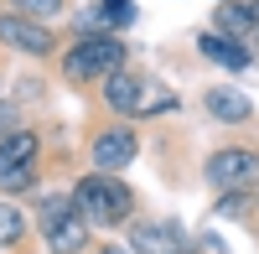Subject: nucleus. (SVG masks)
I'll list each match as a JSON object with an SVG mask.
<instances>
[{"instance_id":"17","label":"nucleus","mask_w":259,"mask_h":254,"mask_svg":"<svg viewBox=\"0 0 259 254\" xmlns=\"http://www.w3.org/2000/svg\"><path fill=\"white\" fill-rule=\"evenodd\" d=\"M244 207H249V192H218V213L223 218H244Z\"/></svg>"},{"instance_id":"18","label":"nucleus","mask_w":259,"mask_h":254,"mask_svg":"<svg viewBox=\"0 0 259 254\" xmlns=\"http://www.w3.org/2000/svg\"><path fill=\"white\" fill-rule=\"evenodd\" d=\"M104 16H109L114 26H130V21H135V6H130V0H109V6L99 11V21H104Z\"/></svg>"},{"instance_id":"2","label":"nucleus","mask_w":259,"mask_h":254,"mask_svg":"<svg viewBox=\"0 0 259 254\" xmlns=\"http://www.w3.org/2000/svg\"><path fill=\"white\" fill-rule=\"evenodd\" d=\"M124 68V41L114 31H83V41L62 57V73H68V83H99Z\"/></svg>"},{"instance_id":"7","label":"nucleus","mask_w":259,"mask_h":254,"mask_svg":"<svg viewBox=\"0 0 259 254\" xmlns=\"http://www.w3.org/2000/svg\"><path fill=\"white\" fill-rule=\"evenodd\" d=\"M197 52L207 62H218V68H228V73H244L249 62H254V47L239 41V36H228V31H202L197 36Z\"/></svg>"},{"instance_id":"16","label":"nucleus","mask_w":259,"mask_h":254,"mask_svg":"<svg viewBox=\"0 0 259 254\" xmlns=\"http://www.w3.org/2000/svg\"><path fill=\"white\" fill-rule=\"evenodd\" d=\"M11 11L31 16V21H47V16H57V11H62V0H11Z\"/></svg>"},{"instance_id":"12","label":"nucleus","mask_w":259,"mask_h":254,"mask_svg":"<svg viewBox=\"0 0 259 254\" xmlns=\"http://www.w3.org/2000/svg\"><path fill=\"white\" fill-rule=\"evenodd\" d=\"M218 26H223L228 36H239V41H249V47H254V21H249L244 6H233V0H228V6H218Z\"/></svg>"},{"instance_id":"1","label":"nucleus","mask_w":259,"mask_h":254,"mask_svg":"<svg viewBox=\"0 0 259 254\" xmlns=\"http://www.w3.org/2000/svg\"><path fill=\"white\" fill-rule=\"evenodd\" d=\"M73 207L83 218H89L94 228H114L130 218V207H135V197H130V187L109 172H89L73 182Z\"/></svg>"},{"instance_id":"6","label":"nucleus","mask_w":259,"mask_h":254,"mask_svg":"<svg viewBox=\"0 0 259 254\" xmlns=\"http://www.w3.org/2000/svg\"><path fill=\"white\" fill-rule=\"evenodd\" d=\"M140 156V135L130 130V124H114V130H104V135H94V145H89V161H94V172H124L130 161Z\"/></svg>"},{"instance_id":"22","label":"nucleus","mask_w":259,"mask_h":254,"mask_svg":"<svg viewBox=\"0 0 259 254\" xmlns=\"http://www.w3.org/2000/svg\"><path fill=\"white\" fill-rule=\"evenodd\" d=\"M177 254H197V249H177Z\"/></svg>"},{"instance_id":"14","label":"nucleus","mask_w":259,"mask_h":254,"mask_svg":"<svg viewBox=\"0 0 259 254\" xmlns=\"http://www.w3.org/2000/svg\"><path fill=\"white\" fill-rule=\"evenodd\" d=\"M36 187V166H0V192L16 197V192H31Z\"/></svg>"},{"instance_id":"4","label":"nucleus","mask_w":259,"mask_h":254,"mask_svg":"<svg viewBox=\"0 0 259 254\" xmlns=\"http://www.w3.org/2000/svg\"><path fill=\"white\" fill-rule=\"evenodd\" d=\"M259 182V151L249 145H223L207 156V187L212 192H254Z\"/></svg>"},{"instance_id":"20","label":"nucleus","mask_w":259,"mask_h":254,"mask_svg":"<svg viewBox=\"0 0 259 254\" xmlns=\"http://www.w3.org/2000/svg\"><path fill=\"white\" fill-rule=\"evenodd\" d=\"M244 11H249V21H254V31H259V0H244Z\"/></svg>"},{"instance_id":"11","label":"nucleus","mask_w":259,"mask_h":254,"mask_svg":"<svg viewBox=\"0 0 259 254\" xmlns=\"http://www.w3.org/2000/svg\"><path fill=\"white\" fill-rule=\"evenodd\" d=\"M0 166H36V135L31 130H11L0 140Z\"/></svg>"},{"instance_id":"3","label":"nucleus","mask_w":259,"mask_h":254,"mask_svg":"<svg viewBox=\"0 0 259 254\" xmlns=\"http://www.w3.org/2000/svg\"><path fill=\"white\" fill-rule=\"evenodd\" d=\"M104 104H109L114 114H124V119H145V114L177 109V94H166V89H156V83H145V78L119 68V73L104 78Z\"/></svg>"},{"instance_id":"19","label":"nucleus","mask_w":259,"mask_h":254,"mask_svg":"<svg viewBox=\"0 0 259 254\" xmlns=\"http://www.w3.org/2000/svg\"><path fill=\"white\" fill-rule=\"evenodd\" d=\"M11 130H16V109H11V104H6V99H0V140H6Z\"/></svg>"},{"instance_id":"13","label":"nucleus","mask_w":259,"mask_h":254,"mask_svg":"<svg viewBox=\"0 0 259 254\" xmlns=\"http://www.w3.org/2000/svg\"><path fill=\"white\" fill-rule=\"evenodd\" d=\"M21 239H26V213L6 197V202H0V249H11V244H21Z\"/></svg>"},{"instance_id":"9","label":"nucleus","mask_w":259,"mask_h":254,"mask_svg":"<svg viewBox=\"0 0 259 254\" xmlns=\"http://www.w3.org/2000/svg\"><path fill=\"white\" fill-rule=\"evenodd\" d=\"M202 104H207V114L218 124H249L254 119V99L239 94V89H228V83H212V89L202 94Z\"/></svg>"},{"instance_id":"21","label":"nucleus","mask_w":259,"mask_h":254,"mask_svg":"<svg viewBox=\"0 0 259 254\" xmlns=\"http://www.w3.org/2000/svg\"><path fill=\"white\" fill-rule=\"evenodd\" d=\"M99 254H130V244H104Z\"/></svg>"},{"instance_id":"10","label":"nucleus","mask_w":259,"mask_h":254,"mask_svg":"<svg viewBox=\"0 0 259 254\" xmlns=\"http://www.w3.org/2000/svg\"><path fill=\"white\" fill-rule=\"evenodd\" d=\"M89 218L83 213H68V218H57V223H47L41 234H47V249L52 254H78V249H89Z\"/></svg>"},{"instance_id":"8","label":"nucleus","mask_w":259,"mask_h":254,"mask_svg":"<svg viewBox=\"0 0 259 254\" xmlns=\"http://www.w3.org/2000/svg\"><path fill=\"white\" fill-rule=\"evenodd\" d=\"M130 249H135V254H177L187 244H182V228L177 223H150V218H140V223H130Z\"/></svg>"},{"instance_id":"15","label":"nucleus","mask_w":259,"mask_h":254,"mask_svg":"<svg viewBox=\"0 0 259 254\" xmlns=\"http://www.w3.org/2000/svg\"><path fill=\"white\" fill-rule=\"evenodd\" d=\"M68 213H78V207H73V192H68V197H62V192H47V197H41V207H36L41 228H47V223H57V218H68Z\"/></svg>"},{"instance_id":"23","label":"nucleus","mask_w":259,"mask_h":254,"mask_svg":"<svg viewBox=\"0 0 259 254\" xmlns=\"http://www.w3.org/2000/svg\"><path fill=\"white\" fill-rule=\"evenodd\" d=\"M254 41H259V31H254Z\"/></svg>"},{"instance_id":"5","label":"nucleus","mask_w":259,"mask_h":254,"mask_svg":"<svg viewBox=\"0 0 259 254\" xmlns=\"http://www.w3.org/2000/svg\"><path fill=\"white\" fill-rule=\"evenodd\" d=\"M0 41L21 57H52L57 52V36L47 31V21H31L21 11H0Z\"/></svg>"}]
</instances>
